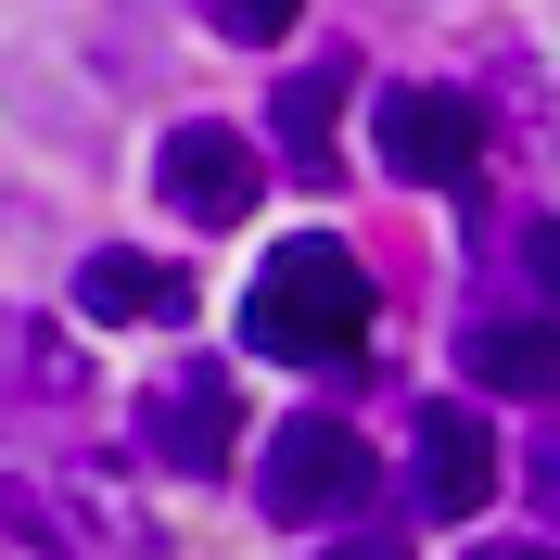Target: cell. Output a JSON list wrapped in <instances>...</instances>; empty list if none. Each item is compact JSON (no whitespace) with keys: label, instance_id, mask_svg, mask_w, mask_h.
Returning a JSON list of instances; mask_svg holds the SVG:
<instances>
[{"label":"cell","instance_id":"cell-1","mask_svg":"<svg viewBox=\"0 0 560 560\" xmlns=\"http://www.w3.org/2000/svg\"><path fill=\"white\" fill-rule=\"evenodd\" d=\"M370 318H383V280L357 268V243L293 230V243L255 268V293H243V345L280 357V370H357Z\"/></svg>","mask_w":560,"mask_h":560},{"label":"cell","instance_id":"cell-3","mask_svg":"<svg viewBox=\"0 0 560 560\" xmlns=\"http://www.w3.org/2000/svg\"><path fill=\"white\" fill-rule=\"evenodd\" d=\"M370 140H383V178L408 191H485V103L446 77H395L370 103Z\"/></svg>","mask_w":560,"mask_h":560},{"label":"cell","instance_id":"cell-12","mask_svg":"<svg viewBox=\"0 0 560 560\" xmlns=\"http://www.w3.org/2000/svg\"><path fill=\"white\" fill-rule=\"evenodd\" d=\"M523 268H535V280L560 293V217H535V230H523Z\"/></svg>","mask_w":560,"mask_h":560},{"label":"cell","instance_id":"cell-7","mask_svg":"<svg viewBox=\"0 0 560 560\" xmlns=\"http://www.w3.org/2000/svg\"><path fill=\"white\" fill-rule=\"evenodd\" d=\"M458 383L510 395V408H560V318H471L458 331Z\"/></svg>","mask_w":560,"mask_h":560},{"label":"cell","instance_id":"cell-6","mask_svg":"<svg viewBox=\"0 0 560 560\" xmlns=\"http://www.w3.org/2000/svg\"><path fill=\"white\" fill-rule=\"evenodd\" d=\"M497 497V433L471 408H420L408 420V510L420 523H471Z\"/></svg>","mask_w":560,"mask_h":560},{"label":"cell","instance_id":"cell-11","mask_svg":"<svg viewBox=\"0 0 560 560\" xmlns=\"http://www.w3.org/2000/svg\"><path fill=\"white\" fill-rule=\"evenodd\" d=\"M523 497L560 523V433H535V458H523Z\"/></svg>","mask_w":560,"mask_h":560},{"label":"cell","instance_id":"cell-5","mask_svg":"<svg viewBox=\"0 0 560 560\" xmlns=\"http://www.w3.org/2000/svg\"><path fill=\"white\" fill-rule=\"evenodd\" d=\"M140 446L166 458V471H230V446H243V383H230V370H166V383L140 395Z\"/></svg>","mask_w":560,"mask_h":560},{"label":"cell","instance_id":"cell-8","mask_svg":"<svg viewBox=\"0 0 560 560\" xmlns=\"http://www.w3.org/2000/svg\"><path fill=\"white\" fill-rule=\"evenodd\" d=\"M205 306V293H191V268H166V255H128V243H103L90 255V268H77V318H115V331H178V318Z\"/></svg>","mask_w":560,"mask_h":560},{"label":"cell","instance_id":"cell-10","mask_svg":"<svg viewBox=\"0 0 560 560\" xmlns=\"http://www.w3.org/2000/svg\"><path fill=\"white\" fill-rule=\"evenodd\" d=\"M191 13H205L230 51H268V38H293V13H306V0H191Z\"/></svg>","mask_w":560,"mask_h":560},{"label":"cell","instance_id":"cell-9","mask_svg":"<svg viewBox=\"0 0 560 560\" xmlns=\"http://www.w3.org/2000/svg\"><path fill=\"white\" fill-rule=\"evenodd\" d=\"M345 51H318L306 77H280V153H293V166L306 178H331V140H345Z\"/></svg>","mask_w":560,"mask_h":560},{"label":"cell","instance_id":"cell-4","mask_svg":"<svg viewBox=\"0 0 560 560\" xmlns=\"http://www.w3.org/2000/svg\"><path fill=\"white\" fill-rule=\"evenodd\" d=\"M153 191H166L178 230H243V217L268 205V153H255L243 128L191 115V128H166V153H153Z\"/></svg>","mask_w":560,"mask_h":560},{"label":"cell","instance_id":"cell-14","mask_svg":"<svg viewBox=\"0 0 560 560\" xmlns=\"http://www.w3.org/2000/svg\"><path fill=\"white\" fill-rule=\"evenodd\" d=\"M458 560H560V548H535V535H497V548H458Z\"/></svg>","mask_w":560,"mask_h":560},{"label":"cell","instance_id":"cell-13","mask_svg":"<svg viewBox=\"0 0 560 560\" xmlns=\"http://www.w3.org/2000/svg\"><path fill=\"white\" fill-rule=\"evenodd\" d=\"M318 560H408V548H395V535H331Z\"/></svg>","mask_w":560,"mask_h":560},{"label":"cell","instance_id":"cell-2","mask_svg":"<svg viewBox=\"0 0 560 560\" xmlns=\"http://www.w3.org/2000/svg\"><path fill=\"white\" fill-rule=\"evenodd\" d=\"M255 497H268V523L331 535V523H357V510L383 497V458L357 446L331 408H306V420H280V433H268V458H255Z\"/></svg>","mask_w":560,"mask_h":560}]
</instances>
